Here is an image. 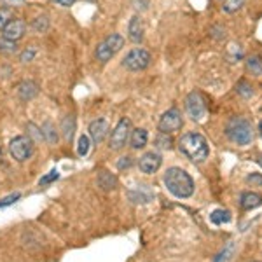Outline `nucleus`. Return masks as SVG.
I'll return each mask as SVG.
<instances>
[{
    "label": "nucleus",
    "mask_w": 262,
    "mask_h": 262,
    "mask_svg": "<svg viewBox=\"0 0 262 262\" xmlns=\"http://www.w3.org/2000/svg\"><path fill=\"white\" fill-rule=\"evenodd\" d=\"M179 149L192 163H203L210 154V147L206 138L203 135L196 133V131L182 135V138L179 140Z\"/></svg>",
    "instance_id": "f257e3e1"
},
{
    "label": "nucleus",
    "mask_w": 262,
    "mask_h": 262,
    "mask_svg": "<svg viewBox=\"0 0 262 262\" xmlns=\"http://www.w3.org/2000/svg\"><path fill=\"white\" fill-rule=\"evenodd\" d=\"M164 185L168 187L173 196L185 200V198H191L194 192V180L185 170L182 168H170L164 173Z\"/></svg>",
    "instance_id": "f03ea898"
},
{
    "label": "nucleus",
    "mask_w": 262,
    "mask_h": 262,
    "mask_svg": "<svg viewBox=\"0 0 262 262\" xmlns=\"http://www.w3.org/2000/svg\"><path fill=\"white\" fill-rule=\"evenodd\" d=\"M226 135L231 142L238 145H248L253 138V129L245 117H232L226 126Z\"/></svg>",
    "instance_id": "7ed1b4c3"
},
{
    "label": "nucleus",
    "mask_w": 262,
    "mask_h": 262,
    "mask_svg": "<svg viewBox=\"0 0 262 262\" xmlns=\"http://www.w3.org/2000/svg\"><path fill=\"white\" fill-rule=\"evenodd\" d=\"M124 48V37L119 35V33H112L108 35L105 40H101L98 46H96V51H95V56L96 60L101 61V63H107L111 58L116 56V53Z\"/></svg>",
    "instance_id": "20e7f679"
},
{
    "label": "nucleus",
    "mask_w": 262,
    "mask_h": 262,
    "mask_svg": "<svg viewBox=\"0 0 262 262\" xmlns=\"http://www.w3.org/2000/svg\"><path fill=\"white\" fill-rule=\"evenodd\" d=\"M152 61V56L147 49H142V48H135L131 49L126 58L122 60V65L124 69H128L131 72H140V70H145L147 67L150 65Z\"/></svg>",
    "instance_id": "39448f33"
},
{
    "label": "nucleus",
    "mask_w": 262,
    "mask_h": 262,
    "mask_svg": "<svg viewBox=\"0 0 262 262\" xmlns=\"http://www.w3.org/2000/svg\"><path fill=\"white\" fill-rule=\"evenodd\" d=\"M9 152L18 163H25L27 159H30L33 154V140L30 137L19 135V137H16L14 140H11Z\"/></svg>",
    "instance_id": "423d86ee"
},
{
    "label": "nucleus",
    "mask_w": 262,
    "mask_h": 262,
    "mask_svg": "<svg viewBox=\"0 0 262 262\" xmlns=\"http://www.w3.org/2000/svg\"><path fill=\"white\" fill-rule=\"evenodd\" d=\"M185 111H187L189 117L192 121H203L208 112L206 108V100L203 98V95L200 91H192L191 95L185 98Z\"/></svg>",
    "instance_id": "0eeeda50"
},
{
    "label": "nucleus",
    "mask_w": 262,
    "mask_h": 262,
    "mask_svg": "<svg viewBox=\"0 0 262 262\" xmlns=\"http://www.w3.org/2000/svg\"><path fill=\"white\" fill-rule=\"evenodd\" d=\"M182 114L179 108H170V111H166L161 116V119H159V124L158 128L161 133H166V135H171V133H177V131L182 129Z\"/></svg>",
    "instance_id": "6e6552de"
},
{
    "label": "nucleus",
    "mask_w": 262,
    "mask_h": 262,
    "mask_svg": "<svg viewBox=\"0 0 262 262\" xmlns=\"http://www.w3.org/2000/svg\"><path fill=\"white\" fill-rule=\"evenodd\" d=\"M129 135H131V121L122 117L111 135V149L112 150L122 149L126 145V142L129 140Z\"/></svg>",
    "instance_id": "1a4fd4ad"
},
{
    "label": "nucleus",
    "mask_w": 262,
    "mask_h": 262,
    "mask_svg": "<svg viewBox=\"0 0 262 262\" xmlns=\"http://www.w3.org/2000/svg\"><path fill=\"white\" fill-rule=\"evenodd\" d=\"M25 32H27V23L19 18L11 19L6 25V28L2 30V39L11 40V42H18L19 39H23Z\"/></svg>",
    "instance_id": "9d476101"
},
{
    "label": "nucleus",
    "mask_w": 262,
    "mask_h": 262,
    "mask_svg": "<svg viewBox=\"0 0 262 262\" xmlns=\"http://www.w3.org/2000/svg\"><path fill=\"white\" fill-rule=\"evenodd\" d=\"M163 158L158 154V152H145L140 159H138V168L140 171L147 173V175H152L161 168Z\"/></svg>",
    "instance_id": "9b49d317"
},
{
    "label": "nucleus",
    "mask_w": 262,
    "mask_h": 262,
    "mask_svg": "<svg viewBox=\"0 0 262 262\" xmlns=\"http://www.w3.org/2000/svg\"><path fill=\"white\" fill-rule=\"evenodd\" d=\"M108 124L105 119H96L90 124V137L95 143H101L108 135Z\"/></svg>",
    "instance_id": "f8f14e48"
},
{
    "label": "nucleus",
    "mask_w": 262,
    "mask_h": 262,
    "mask_svg": "<svg viewBox=\"0 0 262 262\" xmlns=\"http://www.w3.org/2000/svg\"><path fill=\"white\" fill-rule=\"evenodd\" d=\"M128 35H129V40L138 44V42L143 40V23L138 16H133L129 19V25H128Z\"/></svg>",
    "instance_id": "ddd939ff"
},
{
    "label": "nucleus",
    "mask_w": 262,
    "mask_h": 262,
    "mask_svg": "<svg viewBox=\"0 0 262 262\" xmlns=\"http://www.w3.org/2000/svg\"><path fill=\"white\" fill-rule=\"evenodd\" d=\"M39 95V86L33 81H23L18 84V96L23 101H28Z\"/></svg>",
    "instance_id": "4468645a"
},
{
    "label": "nucleus",
    "mask_w": 262,
    "mask_h": 262,
    "mask_svg": "<svg viewBox=\"0 0 262 262\" xmlns=\"http://www.w3.org/2000/svg\"><path fill=\"white\" fill-rule=\"evenodd\" d=\"M239 205H242L243 210H253L259 208L262 205V196L259 192H243L242 198H239Z\"/></svg>",
    "instance_id": "2eb2a0df"
},
{
    "label": "nucleus",
    "mask_w": 262,
    "mask_h": 262,
    "mask_svg": "<svg viewBox=\"0 0 262 262\" xmlns=\"http://www.w3.org/2000/svg\"><path fill=\"white\" fill-rule=\"evenodd\" d=\"M147 140H149V133L147 129L143 128H137V129H131V135H129V143L133 149H143L147 145Z\"/></svg>",
    "instance_id": "dca6fc26"
},
{
    "label": "nucleus",
    "mask_w": 262,
    "mask_h": 262,
    "mask_svg": "<svg viewBox=\"0 0 262 262\" xmlns=\"http://www.w3.org/2000/svg\"><path fill=\"white\" fill-rule=\"evenodd\" d=\"M98 185L103 191H112V189L117 187V179L108 171H100L98 175Z\"/></svg>",
    "instance_id": "f3484780"
},
{
    "label": "nucleus",
    "mask_w": 262,
    "mask_h": 262,
    "mask_svg": "<svg viewBox=\"0 0 262 262\" xmlns=\"http://www.w3.org/2000/svg\"><path fill=\"white\" fill-rule=\"evenodd\" d=\"M210 221H212L215 226H221V224H226L231 221V213L227 210H215V212L210 215Z\"/></svg>",
    "instance_id": "a211bd4d"
},
{
    "label": "nucleus",
    "mask_w": 262,
    "mask_h": 262,
    "mask_svg": "<svg viewBox=\"0 0 262 262\" xmlns=\"http://www.w3.org/2000/svg\"><path fill=\"white\" fill-rule=\"evenodd\" d=\"M247 69L250 70L253 75H257V77H262V60H260L259 56L248 58V61H247Z\"/></svg>",
    "instance_id": "6ab92c4d"
},
{
    "label": "nucleus",
    "mask_w": 262,
    "mask_h": 262,
    "mask_svg": "<svg viewBox=\"0 0 262 262\" xmlns=\"http://www.w3.org/2000/svg\"><path fill=\"white\" fill-rule=\"evenodd\" d=\"M245 6V0H222V9L226 12H236Z\"/></svg>",
    "instance_id": "aec40b11"
},
{
    "label": "nucleus",
    "mask_w": 262,
    "mask_h": 262,
    "mask_svg": "<svg viewBox=\"0 0 262 262\" xmlns=\"http://www.w3.org/2000/svg\"><path fill=\"white\" fill-rule=\"evenodd\" d=\"M42 135H44L46 138H48L49 143H54L58 140V135H56V129H54V126L51 124V122H46L44 126H42Z\"/></svg>",
    "instance_id": "412c9836"
},
{
    "label": "nucleus",
    "mask_w": 262,
    "mask_h": 262,
    "mask_svg": "<svg viewBox=\"0 0 262 262\" xmlns=\"http://www.w3.org/2000/svg\"><path fill=\"white\" fill-rule=\"evenodd\" d=\"M12 19V9L9 7H0V32L6 28V25Z\"/></svg>",
    "instance_id": "4be33fe9"
},
{
    "label": "nucleus",
    "mask_w": 262,
    "mask_h": 262,
    "mask_svg": "<svg viewBox=\"0 0 262 262\" xmlns=\"http://www.w3.org/2000/svg\"><path fill=\"white\" fill-rule=\"evenodd\" d=\"M156 143H158L159 149H171L173 147V140L168 137L166 133H161L158 138H156Z\"/></svg>",
    "instance_id": "5701e85b"
},
{
    "label": "nucleus",
    "mask_w": 262,
    "mask_h": 262,
    "mask_svg": "<svg viewBox=\"0 0 262 262\" xmlns=\"http://www.w3.org/2000/svg\"><path fill=\"white\" fill-rule=\"evenodd\" d=\"M0 51H2V53H6V54H12V53H16V51H18V46H16V42L2 39V40H0Z\"/></svg>",
    "instance_id": "b1692460"
},
{
    "label": "nucleus",
    "mask_w": 262,
    "mask_h": 262,
    "mask_svg": "<svg viewBox=\"0 0 262 262\" xmlns=\"http://www.w3.org/2000/svg\"><path fill=\"white\" fill-rule=\"evenodd\" d=\"M77 152H79V156H86L88 152H90V138H88L86 135H82V137L79 138Z\"/></svg>",
    "instance_id": "393cba45"
},
{
    "label": "nucleus",
    "mask_w": 262,
    "mask_h": 262,
    "mask_svg": "<svg viewBox=\"0 0 262 262\" xmlns=\"http://www.w3.org/2000/svg\"><path fill=\"white\" fill-rule=\"evenodd\" d=\"M63 135H65L67 140H72V137H74V121H72L69 126V117L63 119Z\"/></svg>",
    "instance_id": "a878e982"
},
{
    "label": "nucleus",
    "mask_w": 262,
    "mask_h": 262,
    "mask_svg": "<svg viewBox=\"0 0 262 262\" xmlns=\"http://www.w3.org/2000/svg\"><path fill=\"white\" fill-rule=\"evenodd\" d=\"M58 177H60V173H58L56 170H53V171H49L46 177H42L39 184H40V185H48V184H51V182L58 180Z\"/></svg>",
    "instance_id": "bb28decb"
},
{
    "label": "nucleus",
    "mask_w": 262,
    "mask_h": 262,
    "mask_svg": "<svg viewBox=\"0 0 262 262\" xmlns=\"http://www.w3.org/2000/svg\"><path fill=\"white\" fill-rule=\"evenodd\" d=\"M232 248H234V247H232V243L227 245L226 250H224L221 255L215 259V262H227V260H229V257H231V253H232Z\"/></svg>",
    "instance_id": "cd10ccee"
},
{
    "label": "nucleus",
    "mask_w": 262,
    "mask_h": 262,
    "mask_svg": "<svg viewBox=\"0 0 262 262\" xmlns=\"http://www.w3.org/2000/svg\"><path fill=\"white\" fill-rule=\"evenodd\" d=\"M48 18H37L33 21V28H35L37 32H44L46 28H48Z\"/></svg>",
    "instance_id": "c85d7f7f"
},
{
    "label": "nucleus",
    "mask_w": 262,
    "mask_h": 262,
    "mask_svg": "<svg viewBox=\"0 0 262 262\" xmlns=\"http://www.w3.org/2000/svg\"><path fill=\"white\" fill-rule=\"evenodd\" d=\"M18 200H19V192L11 194V196H7V198H4V200H0V208H4V206H9V205H12V203L18 201Z\"/></svg>",
    "instance_id": "c756f323"
},
{
    "label": "nucleus",
    "mask_w": 262,
    "mask_h": 262,
    "mask_svg": "<svg viewBox=\"0 0 262 262\" xmlns=\"http://www.w3.org/2000/svg\"><path fill=\"white\" fill-rule=\"evenodd\" d=\"M236 90H238V93H242L243 96H250L252 95V86H248L245 81L239 82L238 86H236Z\"/></svg>",
    "instance_id": "7c9ffc66"
},
{
    "label": "nucleus",
    "mask_w": 262,
    "mask_h": 262,
    "mask_svg": "<svg viewBox=\"0 0 262 262\" xmlns=\"http://www.w3.org/2000/svg\"><path fill=\"white\" fill-rule=\"evenodd\" d=\"M247 182L252 185H262V175H259V173H252V175L247 177Z\"/></svg>",
    "instance_id": "2f4dec72"
},
{
    "label": "nucleus",
    "mask_w": 262,
    "mask_h": 262,
    "mask_svg": "<svg viewBox=\"0 0 262 262\" xmlns=\"http://www.w3.org/2000/svg\"><path fill=\"white\" fill-rule=\"evenodd\" d=\"M0 2L4 4V7H9V9H12V7H19L25 4V0H0Z\"/></svg>",
    "instance_id": "473e14b6"
},
{
    "label": "nucleus",
    "mask_w": 262,
    "mask_h": 262,
    "mask_svg": "<svg viewBox=\"0 0 262 262\" xmlns=\"http://www.w3.org/2000/svg\"><path fill=\"white\" fill-rule=\"evenodd\" d=\"M131 164H133L131 158H128V156H126V158H121V161L117 163V166H119V170H124V168H129Z\"/></svg>",
    "instance_id": "72a5a7b5"
},
{
    "label": "nucleus",
    "mask_w": 262,
    "mask_h": 262,
    "mask_svg": "<svg viewBox=\"0 0 262 262\" xmlns=\"http://www.w3.org/2000/svg\"><path fill=\"white\" fill-rule=\"evenodd\" d=\"M33 54H35V51H33V49H30V51H25V53L23 54H21V61H23V63H27V61H30L32 60V58H33Z\"/></svg>",
    "instance_id": "f704fd0d"
},
{
    "label": "nucleus",
    "mask_w": 262,
    "mask_h": 262,
    "mask_svg": "<svg viewBox=\"0 0 262 262\" xmlns=\"http://www.w3.org/2000/svg\"><path fill=\"white\" fill-rule=\"evenodd\" d=\"M56 4H60V6H63V7H70L72 4H75L77 0H54Z\"/></svg>",
    "instance_id": "c9c22d12"
},
{
    "label": "nucleus",
    "mask_w": 262,
    "mask_h": 262,
    "mask_svg": "<svg viewBox=\"0 0 262 262\" xmlns=\"http://www.w3.org/2000/svg\"><path fill=\"white\" fill-rule=\"evenodd\" d=\"M259 133H260V137H262V122L259 124Z\"/></svg>",
    "instance_id": "e433bc0d"
},
{
    "label": "nucleus",
    "mask_w": 262,
    "mask_h": 262,
    "mask_svg": "<svg viewBox=\"0 0 262 262\" xmlns=\"http://www.w3.org/2000/svg\"><path fill=\"white\" fill-rule=\"evenodd\" d=\"M255 262H259V260H255Z\"/></svg>",
    "instance_id": "4c0bfd02"
}]
</instances>
